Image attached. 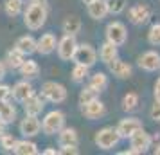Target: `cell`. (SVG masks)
Listing matches in <instances>:
<instances>
[{
    "mask_svg": "<svg viewBox=\"0 0 160 155\" xmlns=\"http://www.w3.org/2000/svg\"><path fill=\"white\" fill-rule=\"evenodd\" d=\"M49 18V9L47 4H29L23 11V23L31 31L42 29Z\"/></svg>",
    "mask_w": 160,
    "mask_h": 155,
    "instance_id": "1",
    "label": "cell"
},
{
    "mask_svg": "<svg viewBox=\"0 0 160 155\" xmlns=\"http://www.w3.org/2000/svg\"><path fill=\"white\" fill-rule=\"evenodd\" d=\"M65 128V114L61 110H51L42 119V132L45 135H56Z\"/></svg>",
    "mask_w": 160,
    "mask_h": 155,
    "instance_id": "2",
    "label": "cell"
},
{
    "mask_svg": "<svg viewBox=\"0 0 160 155\" xmlns=\"http://www.w3.org/2000/svg\"><path fill=\"white\" fill-rule=\"evenodd\" d=\"M119 141H121V135L117 132V128H112V126H104L101 130H97L94 135L95 146L101 150H113L119 144Z\"/></svg>",
    "mask_w": 160,
    "mask_h": 155,
    "instance_id": "3",
    "label": "cell"
},
{
    "mask_svg": "<svg viewBox=\"0 0 160 155\" xmlns=\"http://www.w3.org/2000/svg\"><path fill=\"white\" fill-rule=\"evenodd\" d=\"M42 96H43L49 103L59 105L67 99L68 92H67V89L58 81H45L43 85H42Z\"/></svg>",
    "mask_w": 160,
    "mask_h": 155,
    "instance_id": "4",
    "label": "cell"
},
{
    "mask_svg": "<svg viewBox=\"0 0 160 155\" xmlns=\"http://www.w3.org/2000/svg\"><path fill=\"white\" fill-rule=\"evenodd\" d=\"M104 34H106V40L108 42H112V44H115V45H124L126 40H128V29L119 20L110 22L106 25V29H104Z\"/></svg>",
    "mask_w": 160,
    "mask_h": 155,
    "instance_id": "5",
    "label": "cell"
},
{
    "mask_svg": "<svg viewBox=\"0 0 160 155\" xmlns=\"http://www.w3.org/2000/svg\"><path fill=\"white\" fill-rule=\"evenodd\" d=\"M76 49H78V40L74 34H63V36L58 40V56L61 61H70L74 59V54H76Z\"/></svg>",
    "mask_w": 160,
    "mask_h": 155,
    "instance_id": "6",
    "label": "cell"
},
{
    "mask_svg": "<svg viewBox=\"0 0 160 155\" xmlns=\"http://www.w3.org/2000/svg\"><path fill=\"white\" fill-rule=\"evenodd\" d=\"M72 61L87 67H94L97 63V51L90 44H78V49H76Z\"/></svg>",
    "mask_w": 160,
    "mask_h": 155,
    "instance_id": "7",
    "label": "cell"
},
{
    "mask_svg": "<svg viewBox=\"0 0 160 155\" xmlns=\"http://www.w3.org/2000/svg\"><path fill=\"white\" fill-rule=\"evenodd\" d=\"M121 139H130L131 135H135L138 130H142V121L138 117H124L119 121V125L115 126Z\"/></svg>",
    "mask_w": 160,
    "mask_h": 155,
    "instance_id": "8",
    "label": "cell"
},
{
    "mask_svg": "<svg viewBox=\"0 0 160 155\" xmlns=\"http://www.w3.org/2000/svg\"><path fill=\"white\" fill-rule=\"evenodd\" d=\"M18 130L23 137H34L42 132V121L38 119V116H25L18 125Z\"/></svg>",
    "mask_w": 160,
    "mask_h": 155,
    "instance_id": "9",
    "label": "cell"
},
{
    "mask_svg": "<svg viewBox=\"0 0 160 155\" xmlns=\"http://www.w3.org/2000/svg\"><path fill=\"white\" fill-rule=\"evenodd\" d=\"M151 142H153V137L149 133L144 132V128L138 130L135 135L130 137V148L133 150V153H144V152H148V148L151 146Z\"/></svg>",
    "mask_w": 160,
    "mask_h": 155,
    "instance_id": "10",
    "label": "cell"
},
{
    "mask_svg": "<svg viewBox=\"0 0 160 155\" xmlns=\"http://www.w3.org/2000/svg\"><path fill=\"white\" fill-rule=\"evenodd\" d=\"M138 67L146 72H155L160 69V54L157 51H146L138 56Z\"/></svg>",
    "mask_w": 160,
    "mask_h": 155,
    "instance_id": "11",
    "label": "cell"
},
{
    "mask_svg": "<svg viewBox=\"0 0 160 155\" xmlns=\"http://www.w3.org/2000/svg\"><path fill=\"white\" fill-rule=\"evenodd\" d=\"M81 114L87 119H90V121H95V119H101L106 114V106L97 97V99H94V101H90L87 105H81Z\"/></svg>",
    "mask_w": 160,
    "mask_h": 155,
    "instance_id": "12",
    "label": "cell"
},
{
    "mask_svg": "<svg viewBox=\"0 0 160 155\" xmlns=\"http://www.w3.org/2000/svg\"><path fill=\"white\" fill-rule=\"evenodd\" d=\"M34 94V89H32V85H31L29 80H25L23 78L22 81H16L13 87H11V97L15 99L16 103H23L25 99L29 96Z\"/></svg>",
    "mask_w": 160,
    "mask_h": 155,
    "instance_id": "13",
    "label": "cell"
},
{
    "mask_svg": "<svg viewBox=\"0 0 160 155\" xmlns=\"http://www.w3.org/2000/svg\"><path fill=\"white\" fill-rule=\"evenodd\" d=\"M45 99L42 94H32V96H29L25 101H23V110H25V116H40L42 112H43L45 108Z\"/></svg>",
    "mask_w": 160,
    "mask_h": 155,
    "instance_id": "14",
    "label": "cell"
},
{
    "mask_svg": "<svg viewBox=\"0 0 160 155\" xmlns=\"http://www.w3.org/2000/svg\"><path fill=\"white\" fill-rule=\"evenodd\" d=\"M149 16H151V11H149V8L146 4H135V6H131L128 9V18H130V22L133 25L146 23L149 20Z\"/></svg>",
    "mask_w": 160,
    "mask_h": 155,
    "instance_id": "15",
    "label": "cell"
},
{
    "mask_svg": "<svg viewBox=\"0 0 160 155\" xmlns=\"http://www.w3.org/2000/svg\"><path fill=\"white\" fill-rule=\"evenodd\" d=\"M108 70L112 76H115L117 80H128L131 78V74H133V69H131L130 63H126L122 59H113L112 63H108Z\"/></svg>",
    "mask_w": 160,
    "mask_h": 155,
    "instance_id": "16",
    "label": "cell"
},
{
    "mask_svg": "<svg viewBox=\"0 0 160 155\" xmlns=\"http://www.w3.org/2000/svg\"><path fill=\"white\" fill-rule=\"evenodd\" d=\"M58 49V40L56 36L52 34V33H45L42 36L38 38V54H42V56H49L52 52Z\"/></svg>",
    "mask_w": 160,
    "mask_h": 155,
    "instance_id": "17",
    "label": "cell"
},
{
    "mask_svg": "<svg viewBox=\"0 0 160 155\" xmlns=\"http://www.w3.org/2000/svg\"><path fill=\"white\" fill-rule=\"evenodd\" d=\"M88 16L92 20H97L101 22L102 18H106V15H110V9H108V0H94L92 4L87 6Z\"/></svg>",
    "mask_w": 160,
    "mask_h": 155,
    "instance_id": "18",
    "label": "cell"
},
{
    "mask_svg": "<svg viewBox=\"0 0 160 155\" xmlns=\"http://www.w3.org/2000/svg\"><path fill=\"white\" fill-rule=\"evenodd\" d=\"M15 47L18 51H22L25 56H31L38 51V40H34V36H31V34H23L16 40Z\"/></svg>",
    "mask_w": 160,
    "mask_h": 155,
    "instance_id": "19",
    "label": "cell"
},
{
    "mask_svg": "<svg viewBox=\"0 0 160 155\" xmlns=\"http://www.w3.org/2000/svg\"><path fill=\"white\" fill-rule=\"evenodd\" d=\"M117 47H119V45L112 44V42H108V40L101 45V49H99V59H101L104 65H108V63H112L113 59L119 58V51H117Z\"/></svg>",
    "mask_w": 160,
    "mask_h": 155,
    "instance_id": "20",
    "label": "cell"
},
{
    "mask_svg": "<svg viewBox=\"0 0 160 155\" xmlns=\"http://www.w3.org/2000/svg\"><path fill=\"white\" fill-rule=\"evenodd\" d=\"M78 142H79V135H78V130H76V128L65 126V128L58 133V144H59V148L68 146V144H78Z\"/></svg>",
    "mask_w": 160,
    "mask_h": 155,
    "instance_id": "21",
    "label": "cell"
},
{
    "mask_svg": "<svg viewBox=\"0 0 160 155\" xmlns=\"http://www.w3.org/2000/svg\"><path fill=\"white\" fill-rule=\"evenodd\" d=\"M4 61H6V65H8L11 70H18V69L22 67V63L25 61V54H23L22 51H18L16 47H13L11 51H8Z\"/></svg>",
    "mask_w": 160,
    "mask_h": 155,
    "instance_id": "22",
    "label": "cell"
},
{
    "mask_svg": "<svg viewBox=\"0 0 160 155\" xmlns=\"http://www.w3.org/2000/svg\"><path fill=\"white\" fill-rule=\"evenodd\" d=\"M18 72L25 80H34V78L40 76V65H38V61H34V59H25L22 63V67L18 69Z\"/></svg>",
    "mask_w": 160,
    "mask_h": 155,
    "instance_id": "23",
    "label": "cell"
},
{
    "mask_svg": "<svg viewBox=\"0 0 160 155\" xmlns=\"http://www.w3.org/2000/svg\"><path fill=\"white\" fill-rule=\"evenodd\" d=\"M0 119H2L6 125L15 123V119H16V106L11 103L9 99L0 101Z\"/></svg>",
    "mask_w": 160,
    "mask_h": 155,
    "instance_id": "24",
    "label": "cell"
},
{
    "mask_svg": "<svg viewBox=\"0 0 160 155\" xmlns=\"http://www.w3.org/2000/svg\"><path fill=\"white\" fill-rule=\"evenodd\" d=\"M61 29L65 34H74V36H78L81 31V18L76 15H70L67 16L65 20H63V25H61Z\"/></svg>",
    "mask_w": 160,
    "mask_h": 155,
    "instance_id": "25",
    "label": "cell"
},
{
    "mask_svg": "<svg viewBox=\"0 0 160 155\" xmlns=\"http://www.w3.org/2000/svg\"><path fill=\"white\" fill-rule=\"evenodd\" d=\"M88 85L101 94V92H104V90L108 89V76L104 72H95L88 78Z\"/></svg>",
    "mask_w": 160,
    "mask_h": 155,
    "instance_id": "26",
    "label": "cell"
},
{
    "mask_svg": "<svg viewBox=\"0 0 160 155\" xmlns=\"http://www.w3.org/2000/svg\"><path fill=\"white\" fill-rule=\"evenodd\" d=\"M13 153H16V155H36L38 153V146L32 142V141H29V137H25V139L16 142V148H15Z\"/></svg>",
    "mask_w": 160,
    "mask_h": 155,
    "instance_id": "27",
    "label": "cell"
},
{
    "mask_svg": "<svg viewBox=\"0 0 160 155\" xmlns=\"http://www.w3.org/2000/svg\"><path fill=\"white\" fill-rule=\"evenodd\" d=\"M70 78H72L74 83H85L88 78H90V67L81 65V63H74Z\"/></svg>",
    "mask_w": 160,
    "mask_h": 155,
    "instance_id": "28",
    "label": "cell"
},
{
    "mask_svg": "<svg viewBox=\"0 0 160 155\" xmlns=\"http://www.w3.org/2000/svg\"><path fill=\"white\" fill-rule=\"evenodd\" d=\"M4 11L9 18L23 15V2L22 0H6L4 2Z\"/></svg>",
    "mask_w": 160,
    "mask_h": 155,
    "instance_id": "29",
    "label": "cell"
},
{
    "mask_svg": "<svg viewBox=\"0 0 160 155\" xmlns=\"http://www.w3.org/2000/svg\"><path fill=\"white\" fill-rule=\"evenodd\" d=\"M16 142H18V139H16L13 133H4L2 137H0V148L6 152V153H11V152H15L16 148Z\"/></svg>",
    "mask_w": 160,
    "mask_h": 155,
    "instance_id": "30",
    "label": "cell"
},
{
    "mask_svg": "<svg viewBox=\"0 0 160 155\" xmlns=\"http://www.w3.org/2000/svg\"><path fill=\"white\" fill-rule=\"evenodd\" d=\"M97 97H99V92L94 90L90 85H87V87H83V89L79 90V105H87V103H90V101L97 99Z\"/></svg>",
    "mask_w": 160,
    "mask_h": 155,
    "instance_id": "31",
    "label": "cell"
},
{
    "mask_svg": "<svg viewBox=\"0 0 160 155\" xmlns=\"http://www.w3.org/2000/svg\"><path fill=\"white\" fill-rule=\"evenodd\" d=\"M122 110L124 112H133L138 106V94L135 92H128L126 96L122 97Z\"/></svg>",
    "mask_w": 160,
    "mask_h": 155,
    "instance_id": "32",
    "label": "cell"
},
{
    "mask_svg": "<svg viewBox=\"0 0 160 155\" xmlns=\"http://www.w3.org/2000/svg\"><path fill=\"white\" fill-rule=\"evenodd\" d=\"M128 6V0H108L110 15H121Z\"/></svg>",
    "mask_w": 160,
    "mask_h": 155,
    "instance_id": "33",
    "label": "cell"
},
{
    "mask_svg": "<svg viewBox=\"0 0 160 155\" xmlns=\"http://www.w3.org/2000/svg\"><path fill=\"white\" fill-rule=\"evenodd\" d=\"M148 42L151 45H160V22L151 25V29L148 33Z\"/></svg>",
    "mask_w": 160,
    "mask_h": 155,
    "instance_id": "34",
    "label": "cell"
},
{
    "mask_svg": "<svg viewBox=\"0 0 160 155\" xmlns=\"http://www.w3.org/2000/svg\"><path fill=\"white\" fill-rule=\"evenodd\" d=\"M149 116H151V119L155 123H160V99H155L151 110H149Z\"/></svg>",
    "mask_w": 160,
    "mask_h": 155,
    "instance_id": "35",
    "label": "cell"
},
{
    "mask_svg": "<svg viewBox=\"0 0 160 155\" xmlns=\"http://www.w3.org/2000/svg\"><path fill=\"white\" fill-rule=\"evenodd\" d=\"M9 97H11V87L0 83V101H6V99H9Z\"/></svg>",
    "mask_w": 160,
    "mask_h": 155,
    "instance_id": "36",
    "label": "cell"
},
{
    "mask_svg": "<svg viewBox=\"0 0 160 155\" xmlns=\"http://www.w3.org/2000/svg\"><path fill=\"white\" fill-rule=\"evenodd\" d=\"M59 152H61L63 155H78V153H79L78 144H68V146H63Z\"/></svg>",
    "mask_w": 160,
    "mask_h": 155,
    "instance_id": "37",
    "label": "cell"
},
{
    "mask_svg": "<svg viewBox=\"0 0 160 155\" xmlns=\"http://www.w3.org/2000/svg\"><path fill=\"white\" fill-rule=\"evenodd\" d=\"M153 96H155V99H160V78L153 85Z\"/></svg>",
    "mask_w": 160,
    "mask_h": 155,
    "instance_id": "38",
    "label": "cell"
},
{
    "mask_svg": "<svg viewBox=\"0 0 160 155\" xmlns=\"http://www.w3.org/2000/svg\"><path fill=\"white\" fill-rule=\"evenodd\" d=\"M6 70H8V65H6V61H2V59H0V81L6 78Z\"/></svg>",
    "mask_w": 160,
    "mask_h": 155,
    "instance_id": "39",
    "label": "cell"
},
{
    "mask_svg": "<svg viewBox=\"0 0 160 155\" xmlns=\"http://www.w3.org/2000/svg\"><path fill=\"white\" fill-rule=\"evenodd\" d=\"M43 153L45 155H58V153H61V152L56 150V148H47V150H43Z\"/></svg>",
    "mask_w": 160,
    "mask_h": 155,
    "instance_id": "40",
    "label": "cell"
},
{
    "mask_svg": "<svg viewBox=\"0 0 160 155\" xmlns=\"http://www.w3.org/2000/svg\"><path fill=\"white\" fill-rule=\"evenodd\" d=\"M4 133H6V123H4V121L0 119V137H2Z\"/></svg>",
    "mask_w": 160,
    "mask_h": 155,
    "instance_id": "41",
    "label": "cell"
},
{
    "mask_svg": "<svg viewBox=\"0 0 160 155\" xmlns=\"http://www.w3.org/2000/svg\"><path fill=\"white\" fill-rule=\"evenodd\" d=\"M29 4H47V0H27Z\"/></svg>",
    "mask_w": 160,
    "mask_h": 155,
    "instance_id": "42",
    "label": "cell"
},
{
    "mask_svg": "<svg viewBox=\"0 0 160 155\" xmlns=\"http://www.w3.org/2000/svg\"><path fill=\"white\" fill-rule=\"evenodd\" d=\"M153 153H155V155H160V144H157V146H155V150H153Z\"/></svg>",
    "mask_w": 160,
    "mask_h": 155,
    "instance_id": "43",
    "label": "cell"
},
{
    "mask_svg": "<svg viewBox=\"0 0 160 155\" xmlns=\"http://www.w3.org/2000/svg\"><path fill=\"white\" fill-rule=\"evenodd\" d=\"M81 2H83V4H85V6H88V4H92V2H94V0H81Z\"/></svg>",
    "mask_w": 160,
    "mask_h": 155,
    "instance_id": "44",
    "label": "cell"
}]
</instances>
